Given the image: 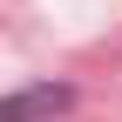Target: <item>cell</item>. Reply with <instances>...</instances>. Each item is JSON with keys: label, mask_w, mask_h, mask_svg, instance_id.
Masks as SVG:
<instances>
[{"label": "cell", "mask_w": 122, "mask_h": 122, "mask_svg": "<svg viewBox=\"0 0 122 122\" xmlns=\"http://www.w3.org/2000/svg\"><path fill=\"white\" fill-rule=\"evenodd\" d=\"M68 109V88H20V95H7L0 102V122H41V115H61Z\"/></svg>", "instance_id": "cell-1"}]
</instances>
